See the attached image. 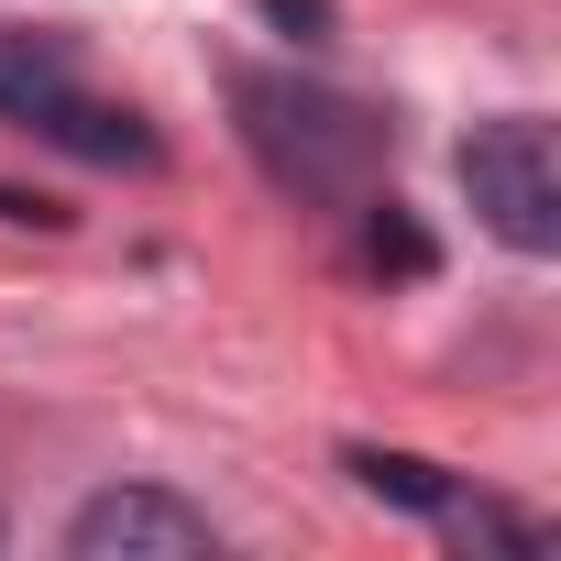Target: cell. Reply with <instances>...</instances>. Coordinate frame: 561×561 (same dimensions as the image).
Instances as JSON below:
<instances>
[{
    "label": "cell",
    "mask_w": 561,
    "mask_h": 561,
    "mask_svg": "<svg viewBox=\"0 0 561 561\" xmlns=\"http://www.w3.org/2000/svg\"><path fill=\"white\" fill-rule=\"evenodd\" d=\"M231 100H242V133H253L275 187H298V198H364L375 187V165H386L375 111H353V100H331L309 78H242Z\"/></svg>",
    "instance_id": "6da1fadb"
},
{
    "label": "cell",
    "mask_w": 561,
    "mask_h": 561,
    "mask_svg": "<svg viewBox=\"0 0 561 561\" xmlns=\"http://www.w3.org/2000/svg\"><path fill=\"white\" fill-rule=\"evenodd\" d=\"M0 122H23V133H45L67 154H100V165H154V133L133 111L89 100L78 67H67V45L23 34V23H0Z\"/></svg>",
    "instance_id": "7a4b0ae2"
},
{
    "label": "cell",
    "mask_w": 561,
    "mask_h": 561,
    "mask_svg": "<svg viewBox=\"0 0 561 561\" xmlns=\"http://www.w3.org/2000/svg\"><path fill=\"white\" fill-rule=\"evenodd\" d=\"M462 198L473 220L506 242V253H550L561 242V154H550V122L506 111L462 144Z\"/></svg>",
    "instance_id": "3957f363"
},
{
    "label": "cell",
    "mask_w": 561,
    "mask_h": 561,
    "mask_svg": "<svg viewBox=\"0 0 561 561\" xmlns=\"http://www.w3.org/2000/svg\"><path fill=\"white\" fill-rule=\"evenodd\" d=\"M67 550L78 561H209L220 528L187 506V495H154V484H111L67 517Z\"/></svg>",
    "instance_id": "277c9868"
},
{
    "label": "cell",
    "mask_w": 561,
    "mask_h": 561,
    "mask_svg": "<svg viewBox=\"0 0 561 561\" xmlns=\"http://www.w3.org/2000/svg\"><path fill=\"white\" fill-rule=\"evenodd\" d=\"M353 473H364V495H397V506H419V517H440L462 484L440 473V462H419V451H353Z\"/></svg>",
    "instance_id": "5b68a950"
},
{
    "label": "cell",
    "mask_w": 561,
    "mask_h": 561,
    "mask_svg": "<svg viewBox=\"0 0 561 561\" xmlns=\"http://www.w3.org/2000/svg\"><path fill=\"white\" fill-rule=\"evenodd\" d=\"M353 209H364V264H375V275H430V231H419L397 198H375V187H364Z\"/></svg>",
    "instance_id": "8992f818"
}]
</instances>
